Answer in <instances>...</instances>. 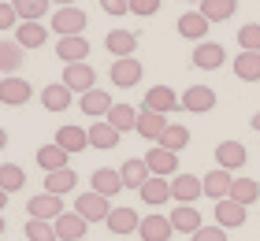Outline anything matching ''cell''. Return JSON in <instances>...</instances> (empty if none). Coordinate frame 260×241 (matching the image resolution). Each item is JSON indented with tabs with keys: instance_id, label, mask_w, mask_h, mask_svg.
<instances>
[{
	"instance_id": "1",
	"label": "cell",
	"mask_w": 260,
	"mask_h": 241,
	"mask_svg": "<svg viewBox=\"0 0 260 241\" xmlns=\"http://www.w3.org/2000/svg\"><path fill=\"white\" fill-rule=\"evenodd\" d=\"M86 11H82L78 4H67V8H56L52 11V22H49V30L52 33H60V38H71V33H82L86 30Z\"/></svg>"
},
{
	"instance_id": "2",
	"label": "cell",
	"mask_w": 260,
	"mask_h": 241,
	"mask_svg": "<svg viewBox=\"0 0 260 241\" xmlns=\"http://www.w3.org/2000/svg\"><path fill=\"white\" fill-rule=\"evenodd\" d=\"M75 212L82 215V219H89V223H104L108 212H112V197L89 189V193H82V197H75Z\"/></svg>"
},
{
	"instance_id": "3",
	"label": "cell",
	"mask_w": 260,
	"mask_h": 241,
	"mask_svg": "<svg viewBox=\"0 0 260 241\" xmlns=\"http://www.w3.org/2000/svg\"><path fill=\"white\" fill-rule=\"evenodd\" d=\"M30 96H34V86L26 78H19V75L0 78V104L4 108H22V104H30Z\"/></svg>"
},
{
	"instance_id": "4",
	"label": "cell",
	"mask_w": 260,
	"mask_h": 241,
	"mask_svg": "<svg viewBox=\"0 0 260 241\" xmlns=\"http://www.w3.org/2000/svg\"><path fill=\"white\" fill-rule=\"evenodd\" d=\"M141 75H145V67H141L134 56H119L112 63V71H108V78H112L115 89H134L138 82H141Z\"/></svg>"
},
{
	"instance_id": "5",
	"label": "cell",
	"mask_w": 260,
	"mask_h": 241,
	"mask_svg": "<svg viewBox=\"0 0 260 241\" xmlns=\"http://www.w3.org/2000/svg\"><path fill=\"white\" fill-rule=\"evenodd\" d=\"M60 82L71 93H86V89L97 86V71H93L86 59H82V63H63V78Z\"/></svg>"
},
{
	"instance_id": "6",
	"label": "cell",
	"mask_w": 260,
	"mask_h": 241,
	"mask_svg": "<svg viewBox=\"0 0 260 241\" xmlns=\"http://www.w3.org/2000/svg\"><path fill=\"white\" fill-rule=\"evenodd\" d=\"M26 212H30V219H56V215H63V197H56V193H38V197H30L26 200Z\"/></svg>"
},
{
	"instance_id": "7",
	"label": "cell",
	"mask_w": 260,
	"mask_h": 241,
	"mask_svg": "<svg viewBox=\"0 0 260 241\" xmlns=\"http://www.w3.org/2000/svg\"><path fill=\"white\" fill-rule=\"evenodd\" d=\"M175 226H171V215H145V219L138 223V237L141 241H171Z\"/></svg>"
},
{
	"instance_id": "8",
	"label": "cell",
	"mask_w": 260,
	"mask_h": 241,
	"mask_svg": "<svg viewBox=\"0 0 260 241\" xmlns=\"http://www.w3.org/2000/svg\"><path fill=\"white\" fill-rule=\"evenodd\" d=\"M182 112H193V115H205V112H212L216 108V89L212 86H190L182 96Z\"/></svg>"
},
{
	"instance_id": "9",
	"label": "cell",
	"mask_w": 260,
	"mask_h": 241,
	"mask_svg": "<svg viewBox=\"0 0 260 241\" xmlns=\"http://www.w3.org/2000/svg\"><path fill=\"white\" fill-rule=\"evenodd\" d=\"M138 193H141V204H145V208H164V204L171 200V182L164 175H149V182Z\"/></svg>"
},
{
	"instance_id": "10",
	"label": "cell",
	"mask_w": 260,
	"mask_h": 241,
	"mask_svg": "<svg viewBox=\"0 0 260 241\" xmlns=\"http://www.w3.org/2000/svg\"><path fill=\"white\" fill-rule=\"evenodd\" d=\"M112 104H115L112 93H108V89H97V86L86 89V93H82V100H78L82 115H89V119H104V115L112 112Z\"/></svg>"
},
{
	"instance_id": "11",
	"label": "cell",
	"mask_w": 260,
	"mask_h": 241,
	"mask_svg": "<svg viewBox=\"0 0 260 241\" xmlns=\"http://www.w3.org/2000/svg\"><path fill=\"white\" fill-rule=\"evenodd\" d=\"M197 197H205V182L193 175H171V200L179 204H193Z\"/></svg>"
},
{
	"instance_id": "12",
	"label": "cell",
	"mask_w": 260,
	"mask_h": 241,
	"mask_svg": "<svg viewBox=\"0 0 260 241\" xmlns=\"http://www.w3.org/2000/svg\"><path fill=\"white\" fill-rule=\"evenodd\" d=\"M141 108H149V112H160V115H171L175 108H182V100L175 96L171 86H152V89H145V104H141Z\"/></svg>"
},
{
	"instance_id": "13",
	"label": "cell",
	"mask_w": 260,
	"mask_h": 241,
	"mask_svg": "<svg viewBox=\"0 0 260 241\" xmlns=\"http://www.w3.org/2000/svg\"><path fill=\"white\" fill-rule=\"evenodd\" d=\"M145 163H149V171H152V175H164V178L179 175V152L164 149V145H156V149H149V152H145Z\"/></svg>"
},
{
	"instance_id": "14",
	"label": "cell",
	"mask_w": 260,
	"mask_h": 241,
	"mask_svg": "<svg viewBox=\"0 0 260 241\" xmlns=\"http://www.w3.org/2000/svg\"><path fill=\"white\" fill-rule=\"evenodd\" d=\"M223 59H227V48L219 41H201L193 48V67H201V71H219Z\"/></svg>"
},
{
	"instance_id": "15",
	"label": "cell",
	"mask_w": 260,
	"mask_h": 241,
	"mask_svg": "<svg viewBox=\"0 0 260 241\" xmlns=\"http://www.w3.org/2000/svg\"><path fill=\"white\" fill-rule=\"evenodd\" d=\"M52 226H56V237H60V241H78V237H86L89 219H82L78 212H63V215L52 219Z\"/></svg>"
},
{
	"instance_id": "16",
	"label": "cell",
	"mask_w": 260,
	"mask_h": 241,
	"mask_svg": "<svg viewBox=\"0 0 260 241\" xmlns=\"http://www.w3.org/2000/svg\"><path fill=\"white\" fill-rule=\"evenodd\" d=\"M138 223H141V215H138L134 208H112V212H108V219H104V226H108L115 237L138 234Z\"/></svg>"
},
{
	"instance_id": "17",
	"label": "cell",
	"mask_w": 260,
	"mask_h": 241,
	"mask_svg": "<svg viewBox=\"0 0 260 241\" xmlns=\"http://www.w3.org/2000/svg\"><path fill=\"white\" fill-rule=\"evenodd\" d=\"M245 215H249V208H245V204H238L234 197L216 200V223H219V226H227V230L242 226V223H245Z\"/></svg>"
},
{
	"instance_id": "18",
	"label": "cell",
	"mask_w": 260,
	"mask_h": 241,
	"mask_svg": "<svg viewBox=\"0 0 260 241\" xmlns=\"http://www.w3.org/2000/svg\"><path fill=\"white\" fill-rule=\"evenodd\" d=\"M245 160H249V152H245L242 141H219V145H216V163L227 167V171H238V167H245Z\"/></svg>"
},
{
	"instance_id": "19",
	"label": "cell",
	"mask_w": 260,
	"mask_h": 241,
	"mask_svg": "<svg viewBox=\"0 0 260 241\" xmlns=\"http://www.w3.org/2000/svg\"><path fill=\"white\" fill-rule=\"evenodd\" d=\"M56 56H60L63 63H82V59L89 56V41L82 38V33H71V38H60V41H56Z\"/></svg>"
},
{
	"instance_id": "20",
	"label": "cell",
	"mask_w": 260,
	"mask_h": 241,
	"mask_svg": "<svg viewBox=\"0 0 260 241\" xmlns=\"http://www.w3.org/2000/svg\"><path fill=\"white\" fill-rule=\"evenodd\" d=\"M15 41L22 48H41L45 41H49V30L41 26V19H22L15 26Z\"/></svg>"
},
{
	"instance_id": "21",
	"label": "cell",
	"mask_w": 260,
	"mask_h": 241,
	"mask_svg": "<svg viewBox=\"0 0 260 241\" xmlns=\"http://www.w3.org/2000/svg\"><path fill=\"white\" fill-rule=\"evenodd\" d=\"M205 197H212V200H223V197H231V186H234V178H231V171L227 167H216V171H208L205 178Z\"/></svg>"
},
{
	"instance_id": "22",
	"label": "cell",
	"mask_w": 260,
	"mask_h": 241,
	"mask_svg": "<svg viewBox=\"0 0 260 241\" xmlns=\"http://www.w3.org/2000/svg\"><path fill=\"white\" fill-rule=\"evenodd\" d=\"M104 48H108L115 59H119V56H134V52H138V33H134V30H108Z\"/></svg>"
},
{
	"instance_id": "23",
	"label": "cell",
	"mask_w": 260,
	"mask_h": 241,
	"mask_svg": "<svg viewBox=\"0 0 260 241\" xmlns=\"http://www.w3.org/2000/svg\"><path fill=\"white\" fill-rule=\"evenodd\" d=\"M119 137H123V134L108 123V119H97V123L89 126V149H104V152H108V149L119 145Z\"/></svg>"
},
{
	"instance_id": "24",
	"label": "cell",
	"mask_w": 260,
	"mask_h": 241,
	"mask_svg": "<svg viewBox=\"0 0 260 241\" xmlns=\"http://www.w3.org/2000/svg\"><path fill=\"white\" fill-rule=\"evenodd\" d=\"M164 130H168V115L149 112V108H141V112H138V134L145 141H160Z\"/></svg>"
},
{
	"instance_id": "25",
	"label": "cell",
	"mask_w": 260,
	"mask_h": 241,
	"mask_svg": "<svg viewBox=\"0 0 260 241\" xmlns=\"http://www.w3.org/2000/svg\"><path fill=\"white\" fill-rule=\"evenodd\" d=\"M56 145L67 149L71 156H75V152H86V149H89V130H82V126H60V130H56Z\"/></svg>"
},
{
	"instance_id": "26",
	"label": "cell",
	"mask_w": 260,
	"mask_h": 241,
	"mask_svg": "<svg viewBox=\"0 0 260 241\" xmlns=\"http://www.w3.org/2000/svg\"><path fill=\"white\" fill-rule=\"evenodd\" d=\"M171 226H175V234H193V230H201V212L193 208V204H179V208L171 212Z\"/></svg>"
},
{
	"instance_id": "27",
	"label": "cell",
	"mask_w": 260,
	"mask_h": 241,
	"mask_svg": "<svg viewBox=\"0 0 260 241\" xmlns=\"http://www.w3.org/2000/svg\"><path fill=\"white\" fill-rule=\"evenodd\" d=\"M208 26H212V22L201 15V11H186V15H179V33L186 41H205Z\"/></svg>"
},
{
	"instance_id": "28",
	"label": "cell",
	"mask_w": 260,
	"mask_h": 241,
	"mask_svg": "<svg viewBox=\"0 0 260 241\" xmlns=\"http://www.w3.org/2000/svg\"><path fill=\"white\" fill-rule=\"evenodd\" d=\"M41 108H45V112H67V108H71V89L63 86V82L45 86L41 89Z\"/></svg>"
},
{
	"instance_id": "29",
	"label": "cell",
	"mask_w": 260,
	"mask_h": 241,
	"mask_svg": "<svg viewBox=\"0 0 260 241\" xmlns=\"http://www.w3.org/2000/svg\"><path fill=\"white\" fill-rule=\"evenodd\" d=\"M89 182H93V189H97V193H104V197H115L119 189H126V186H123V175L112 171V167H97Z\"/></svg>"
},
{
	"instance_id": "30",
	"label": "cell",
	"mask_w": 260,
	"mask_h": 241,
	"mask_svg": "<svg viewBox=\"0 0 260 241\" xmlns=\"http://www.w3.org/2000/svg\"><path fill=\"white\" fill-rule=\"evenodd\" d=\"M78 186V175L71 171V167H60V171H49L45 175V193H56V197H63Z\"/></svg>"
},
{
	"instance_id": "31",
	"label": "cell",
	"mask_w": 260,
	"mask_h": 241,
	"mask_svg": "<svg viewBox=\"0 0 260 241\" xmlns=\"http://www.w3.org/2000/svg\"><path fill=\"white\" fill-rule=\"evenodd\" d=\"M234 75H238L242 82H260V52L242 48V52L234 56Z\"/></svg>"
},
{
	"instance_id": "32",
	"label": "cell",
	"mask_w": 260,
	"mask_h": 241,
	"mask_svg": "<svg viewBox=\"0 0 260 241\" xmlns=\"http://www.w3.org/2000/svg\"><path fill=\"white\" fill-rule=\"evenodd\" d=\"M67 149H60V145H41V149H38V167H41V171L45 175H49V171H60V167H67Z\"/></svg>"
},
{
	"instance_id": "33",
	"label": "cell",
	"mask_w": 260,
	"mask_h": 241,
	"mask_svg": "<svg viewBox=\"0 0 260 241\" xmlns=\"http://www.w3.org/2000/svg\"><path fill=\"white\" fill-rule=\"evenodd\" d=\"M22 52H26V48L19 41H0V75H19Z\"/></svg>"
},
{
	"instance_id": "34",
	"label": "cell",
	"mask_w": 260,
	"mask_h": 241,
	"mask_svg": "<svg viewBox=\"0 0 260 241\" xmlns=\"http://www.w3.org/2000/svg\"><path fill=\"white\" fill-rule=\"evenodd\" d=\"M119 175H123V186L126 189H141V186H145L149 182V163L145 160H126L123 167H119Z\"/></svg>"
},
{
	"instance_id": "35",
	"label": "cell",
	"mask_w": 260,
	"mask_h": 241,
	"mask_svg": "<svg viewBox=\"0 0 260 241\" xmlns=\"http://www.w3.org/2000/svg\"><path fill=\"white\" fill-rule=\"evenodd\" d=\"M238 11V0H201V15L208 22H227Z\"/></svg>"
},
{
	"instance_id": "36",
	"label": "cell",
	"mask_w": 260,
	"mask_h": 241,
	"mask_svg": "<svg viewBox=\"0 0 260 241\" xmlns=\"http://www.w3.org/2000/svg\"><path fill=\"white\" fill-rule=\"evenodd\" d=\"M104 119H108L119 134H126V130H138V108H130V104H112V112L104 115Z\"/></svg>"
},
{
	"instance_id": "37",
	"label": "cell",
	"mask_w": 260,
	"mask_h": 241,
	"mask_svg": "<svg viewBox=\"0 0 260 241\" xmlns=\"http://www.w3.org/2000/svg\"><path fill=\"white\" fill-rule=\"evenodd\" d=\"M156 145H164V149H171V152H182L186 145H190V130H186L182 123H168V130L160 134Z\"/></svg>"
},
{
	"instance_id": "38",
	"label": "cell",
	"mask_w": 260,
	"mask_h": 241,
	"mask_svg": "<svg viewBox=\"0 0 260 241\" xmlns=\"http://www.w3.org/2000/svg\"><path fill=\"white\" fill-rule=\"evenodd\" d=\"M231 197L238 200V204H245V208H249V204H256V200H260V182H256V178H234Z\"/></svg>"
},
{
	"instance_id": "39",
	"label": "cell",
	"mask_w": 260,
	"mask_h": 241,
	"mask_svg": "<svg viewBox=\"0 0 260 241\" xmlns=\"http://www.w3.org/2000/svg\"><path fill=\"white\" fill-rule=\"evenodd\" d=\"M22 186H26V171H22L19 163H0V189L19 193Z\"/></svg>"
},
{
	"instance_id": "40",
	"label": "cell",
	"mask_w": 260,
	"mask_h": 241,
	"mask_svg": "<svg viewBox=\"0 0 260 241\" xmlns=\"http://www.w3.org/2000/svg\"><path fill=\"white\" fill-rule=\"evenodd\" d=\"M22 234H26V241H60L56 237V226L49 219H26Z\"/></svg>"
},
{
	"instance_id": "41",
	"label": "cell",
	"mask_w": 260,
	"mask_h": 241,
	"mask_svg": "<svg viewBox=\"0 0 260 241\" xmlns=\"http://www.w3.org/2000/svg\"><path fill=\"white\" fill-rule=\"evenodd\" d=\"M19 11V19H45L52 8V0H11Z\"/></svg>"
},
{
	"instance_id": "42",
	"label": "cell",
	"mask_w": 260,
	"mask_h": 241,
	"mask_svg": "<svg viewBox=\"0 0 260 241\" xmlns=\"http://www.w3.org/2000/svg\"><path fill=\"white\" fill-rule=\"evenodd\" d=\"M238 45L249 48V52H260V22H245L238 30Z\"/></svg>"
},
{
	"instance_id": "43",
	"label": "cell",
	"mask_w": 260,
	"mask_h": 241,
	"mask_svg": "<svg viewBox=\"0 0 260 241\" xmlns=\"http://www.w3.org/2000/svg\"><path fill=\"white\" fill-rule=\"evenodd\" d=\"M190 241H227V226H201V230L190 234Z\"/></svg>"
},
{
	"instance_id": "44",
	"label": "cell",
	"mask_w": 260,
	"mask_h": 241,
	"mask_svg": "<svg viewBox=\"0 0 260 241\" xmlns=\"http://www.w3.org/2000/svg\"><path fill=\"white\" fill-rule=\"evenodd\" d=\"M19 11H15V4H8V0H0V30H15L19 26Z\"/></svg>"
},
{
	"instance_id": "45",
	"label": "cell",
	"mask_w": 260,
	"mask_h": 241,
	"mask_svg": "<svg viewBox=\"0 0 260 241\" xmlns=\"http://www.w3.org/2000/svg\"><path fill=\"white\" fill-rule=\"evenodd\" d=\"M160 4H164V0H130V11L141 15V19H149V15H156V11H160Z\"/></svg>"
},
{
	"instance_id": "46",
	"label": "cell",
	"mask_w": 260,
	"mask_h": 241,
	"mask_svg": "<svg viewBox=\"0 0 260 241\" xmlns=\"http://www.w3.org/2000/svg\"><path fill=\"white\" fill-rule=\"evenodd\" d=\"M101 11L104 15H112V19H119L130 11V0H101Z\"/></svg>"
},
{
	"instance_id": "47",
	"label": "cell",
	"mask_w": 260,
	"mask_h": 241,
	"mask_svg": "<svg viewBox=\"0 0 260 241\" xmlns=\"http://www.w3.org/2000/svg\"><path fill=\"white\" fill-rule=\"evenodd\" d=\"M0 149H8V130L0 126Z\"/></svg>"
},
{
	"instance_id": "48",
	"label": "cell",
	"mask_w": 260,
	"mask_h": 241,
	"mask_svg": "<svg viewBox=\"0 0 260 241\" xmlns=\"http://www.w3.org/2000/svg\"><path fill=\"white\" fill-rule=\"evenodd\" d=\"M8 208V189H0V212Z\"/></svg>"
},
{
	"instance_id": "49",
	"label": "cell",
	"mask_w": 260,
	"mask_h": 241,
	"mask_svg": "<svg viewBox=\"0 0 260 241\" xmlns=\"http://www.w3.org/2000/svg\"><path fill=\"white\" fill-rule=\"evenodd\" d=\"M8 230V219H4V212H0V234H4Z\"/></svg>"
},
{
	"instance_id": "50",
	"label": "cell",
	"mask_w": 260,
	"mask_h": 241,
	"mask_svg": "<svg viewBox=\"0 0 260 241\" xmlns=\"http://www.w3.org/2000/svg\"><path fill=\"white\" fill-rule=\"evenodd\" d=\"M253 130H260V112H256V115H253Z\"/></svg>"
},
{
	"instance_id": "51",
	"label": "cell",
	"mask_w": 260,
	"mask_h": 241,
	"mask_svg": "<svg viewBox=\"0 0 260 241\" xmlns=\"http://www.w3.org/2000/svg\"><path fill=\"white\" fill-rule=\"evenodd\" d=\"M52 4H60V8H67V4H75V0H52Z\"/></svg>"
},
{
	"instance_id": "52",
	"label": "cell",
	"mask_w": 260,
	"mask_h": 241,
	"mask_svg": "<svg viewBox=\"0 0 260 241\" xmlns=\"http://www.w3.org/2000/svg\"><path fill=\"white\" fill-rule=\"evenodd\" d=\"M190 4H201V0H190Z\"/></svg>"
},
{
	"instance_id": "53",
	"label": "cell",
	"mask_w": 260,
	"mask_h": 241,
	"mask_svg": "<svg viewBox=\"0 0 260 241\" xmlns=\"http://www.w3.org/2000/svg\"><path fill=\"white\" fill-rule=\"evenodd\" d=\"M78 241H89V237H78Z\"/></svg>"
}]
</instances>
